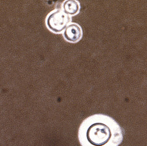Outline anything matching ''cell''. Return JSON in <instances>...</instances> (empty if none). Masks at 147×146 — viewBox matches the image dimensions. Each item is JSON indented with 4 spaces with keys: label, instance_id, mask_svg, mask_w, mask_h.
Returning <instances> with one entry per match:
<instances>
[{
    "label": "cell",
    "instance_id": "cell-4",
    "mask_svg": "<svg viewBox=\"0 0 147 146\" xmlns=\"http://www.w3.org/2000/svg\"><path fill=\"white\" fill-rule=\"evenodd\" d=\"M63 11L68 15H74L78 12L80 5L75 0H66L63 3Z\"/></svg>",
    "mask_w": 147,
    "mask_h": 146
},
{
    "label": "cell",
    "instance_id": "cell-2",
    "mask_svg": "<svg viewBox=\"0 0 147 146\" xmlns=\"http://www.w3.org/2000/svg\"><path fill=\"white\" fill-rule=\"evenodd\" d=\"M71 18L63 11L58 10L49 14L47 20L48 27L55 32H60L65 29Z\"/></svg>",
    "mask_w": 147,
    "mask_h": 146
},
{
    "label": "cell",
    "instance_id": "cell-3",
    "mask_svg": "<svg viewBox=\"0 0 147 146\" xmlns=\"http://www.w3.org/2000/svg\"><path fill=\"white\" fill-rule=\"evenodd\" d=\"M63 34L67 40L76 42L80 40L82 37V29L78 25L72 23L66 27Z\"/></svg>",
    "mask_w": 147,
    "mask_h": 146
},
{
    "label": "cell",
    "instance_id": "cell-1",
    "mask_svg": "<svg viewBox=\"0 0 147 146\" xmlns=\"http://www.w3.org/2000/svg\"><path fill=\"white\" fill-rule=\"evenodd\" d=\"M84 121L78 132L82 146H119L122 142V131L114 121L96 116Z\"/></svg>",
    "mask_w": 147,
    "mask_h": 146
}]
</instances>
